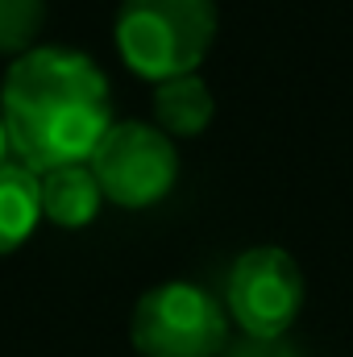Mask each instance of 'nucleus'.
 Returning a JSON list of instances; mask_svg holds the SVG:
<instances>
[{
  "instance_id": "9",
  "label": "nucleus",
  "mask_w": 353,
  "mask_h": 357,
  "mask_svg": "<svg viewBox=\"0 0 353 357\" xmlns=\"http://www.w3.org/2000/svg\"><path fill=\"white\" fill-rule=\"evenodd\" d=\"M42 17H46V4L42 0H0V54H13L38 38L42 29Z\"/></svg>"
},
{
  "instance_id": "4",
  "label": "nucleus",
  "mask_w": 353,
  "mask_h": 357,
  "mask_svg": "<svg viewBox=\"0 0 353 357\" xmlns=\"http://www.w3.org/2000/svg\"><path fill=\"white\" fill-rule=\"evenodd\" d=\"M88 162L104 199L121 208L158 204L179 178V154L171 137L142 121H112Z\"/></svg>"
},
{
  "instance_id": "1",
  "label": "nucleus",
  "mask_w": 353,
  "mask_h": 357,
  "mask_svg": "<svg viewBox=\"0 0 353 357\" xmlns=\"http://www.w3.org/2000/svg\"><path fill=\"white\" fill-rule=\"evenodd\" d=\"M0 121L8 133V154L33 175L88 162L112 125L108 79L80 50H25L4 75Z\"/></svg>"
},
{
  "instance_id": "2",
  "label": "nucleus",
  "mask_w": 353,
  "mask_h": 357,
  "mask_svg": "<svg viewBox=\"0 0 353 357\" xmlns=\"http://www.w3.org/2000/svg\"><path fill=\"white\" fill-rule=\"evenodd\" d=\"M216 38L212 0H121L117 50L142 79L191 75Z\"/></svg>"
},
{
  "instance_id": "8",
  "label": "nucleus",
  "mask_w": 353,
  "mask_h": 357,
  "mask_svg": "<svg viewBox=\"0 0 353 357\" xmlns=\"http://www.w3.org/2000/svg\"><path fill=\"white\" fill-rule=\"evenodd\" d=\"M212 91L208 84L191 71V75H175V79H163L154 91V121L167 137H195L208 129L212 121Z\"/></svg>"
},
{
  "instance_id": "7",
  "label": "nucleus",
  "mask_w": 353,
  "mask_h": 357,
  "mask_svg": "<svg viewBox=\"0 0 353 357\" xmlns=\"http://www.w3.org/2000/svg\"><path fill=\"white\" fill-rule=\"evenodd\" d=\"M42 220L38 175L21 162H0V258L13 254Z\"/></svg>"
},
{
  "instance_id": "5",
  "label": "nucleus",
  "mask_w": 353,
  "mask_h": 357,
  "mask_svg": "<svg viewBox=\"0 0 353 357\" xmlns=\"http://www.w3.org/2000/svg\"><path fill=\"white\" fill-rule=\"evenodd\" d=\"M225 303L246 337H283L303 303V274L287 250H246L225 282Z\"/></svg>"
},
{
  "instance_id": "3",
  "label": "nucleus",
  "mask_w": 353,
  "mask_h": 357,
  "mask_svg": "<svg viewBox=\"0 0 353 357\" xmlns=\"http://www.w3.org/2000/svg\"><path fill=\"white\" fill-rule=\"evenodd\" d=\"M225 333L220 303L195 282H163L133 312V345L142 357H216Z\"/></svg>"
},
{
  "instance_id": "6",
  "label": "nucleus",
  "mask_w": 353,
  "mask_h": 357,
  "mask_svg": "<svg viewBox=\"0 0 353 357\" xmlns=\"http://www.w3.org/2000/svg\"><path fill=\"white\" fill-rule=\"evenodd\" d=\"M38 187H42V216L54 220L59 229H84V225H91L100 204H104V191L96 183L91 162H67V167L42 171Z\"/></svg>"
},
{
  "instance_id": "11",
  "label": "nucleus",
  "mask_w": 353,
  "mask_h": 357,
  "mask_svg": "<svg viewBox=\"0 0 353 357\" xmlns=\"http://www.w3.org/2000/svg\"><path fill=\"white\" fill-rule=\"evenodd\" d=\"M0 162H8V133H4V121H0Z\"/></svg>"
},
{
  "instance_id": "10",
  "label": "nucleus",
  "mask_w": 353,
  "mask_h": 357,
  "mask_svg": "<svg viewBox=\"0 0 353 357\" xmlns=\"http://www.w3.org/2000/svg\"><path fill=\"white\" fill-rule=\"evenodd\" d=\"M225 357H299V354L291 345H283V337H246Z\"/></svg>"
}]
</instances>
